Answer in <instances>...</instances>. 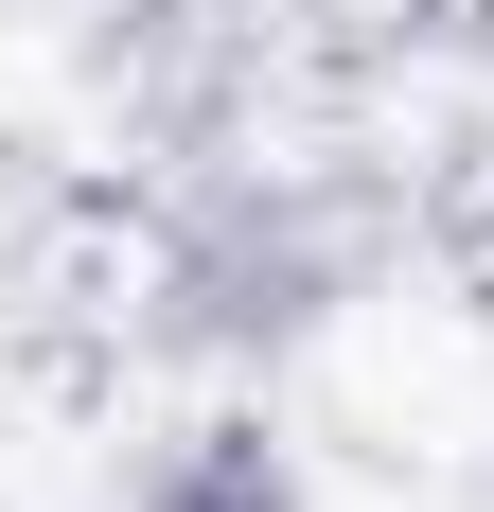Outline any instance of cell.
<instances>
[{
  "mask_svg": "<svg viewBox=\"0 0 494 512\" xmlns=\"http://www.w3.org/2000/svg\"><path fill=\"white\" fill-rule=\"evenodd\" d=\"M124 512H300V495H283V460H265L247 424H212V442H177V460H159Z\"/></svg>",
  "mask_w": 494,
  "mask_h": 512,
  "instance_id": "obj_1",
  "label": "cell"
}]
</instances>
